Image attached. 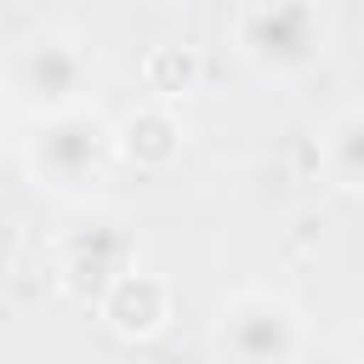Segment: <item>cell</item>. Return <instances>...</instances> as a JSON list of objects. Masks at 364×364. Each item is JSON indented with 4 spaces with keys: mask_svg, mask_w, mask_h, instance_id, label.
I'll return each mask as SVG.
<instances>
[{
    "mask_svg": "<svg viewBox=\"0 0 364 364\" xmlns=\"http://www.w3.org/2000/svg\"><path fill=\"white\" fill-rule=\"evenodd\" d=\"M114 165H119L114 119H108L97 102H80V108L28 119L23 171H28L34 188H46V193H57V199H85L97 182H108Z\"/></svg>",
    "mask_w": 364,
    "mask_h": 364,
    "instance_id": "cell-1",
    "label": "cell"
},
{
    "mask_svg": "<svg viewBox=\"0 0 364 364\" xmlns=\"http://www.w3.org/2000/svg\"><path fill=\"white\" fill-rule=\"evenodd\" d=\"M210 364H301L307 318L284 290L239 284L210 307Z\"/></svg>",
    "mask_w": 364,
    "mask_h": 364,
    "instance_id": "cell-2",
    "label": "cell"
},
{
    "mask_svg": "<svg viewBox=\"0 0 364 364\" xmlns=\"http://www.w3.org/2000/svg\"><path fill=\"white\" fill-rule=\"evenodd\" d=\"M233 40L245 63L267 80H301L330 57L336 23L324 0H245Z\"/></svg>",
    "mask_w": 364,
    "mask_h": 364,
    "instance_id": "cell-3",
    "label": "cell"
},
{
    "mask_svg": "<svg viewBox=\"0 0 364 364\" xmlns=\"http://www.w3.org/2000/svg\"><path fill=\"white\" fill-rule=\"evenodd\" d=\"M91 85H97V63H91L85 40H74L63 28H40V34L11 40V51L0 63V91L28 119L91 102Z\"/></svg>",
    "mask_w": 364,
    "mask_h": 364,
    "instance_id": "cell-4",
    "label": "cell"
},
{
    "mask_svg": "<svg viewBox=\"0 0 364 364\" xmlns=\"http://www.w3.org/2000/svg\"><path fill=\"white\" fill-rule=\"evenodd\" d=\"M97 318L119 336V341H154L171 330L176 318V296H171V279L148 273V267H125L114 273L102 290H97Z\"/></svg>",
    "mask_w": 364,
    "mask_h": 364,
    "instance_id": "cell-5",
    "label": "cell"
},
{
    "mask_svg": "<svg viewBox=\"0 0 364 364\" xmlns=\"http://www.w3.org/2000/svg\"><path fill=\"white\" fill-rule=\"evenodd\" d=\"M114 148L136 171H171L182 159V148H188V125H182V114L171 102L142 97L136 108H125L114 119Z\"/></svg>",
    "mask_w": 364,
    "mask_h": 364,
    "instance_id": "cell-6",
    "label": "cell"
},
{
    "mask_svg": "<svg viewBox=\"0 0 364 364\" xmlns=\"http://www.w3.org/2000/svg\"><path fill=\"white\" fill-rule=\"evenodd\" d=\"M131 262H136V239H131L125 222H91V228H74L63 239V284L80 290V296H91V301Z\"/></svg>",
    "mask_w": 364,
    "mask_h": 364,
    "instance_id": "cell-7",
    "label": "cell"
},
{
    "mask_svg": "<svg viewBox=\"0 0 364 364\" xmlns=\"http://www.w3.org/2000/svg\"><path fill=\"white\" fill-rule=\"evenodd\" d=\"M318 171L336 193L364 199V102H347L341 114H330V125L318 131Z\"/></svg>",
    "mask_w": 364,
    "mask_h": 364,
    "instance_id": "cell-8",
    "label": "cell"
},
{
    "mask_svg": "<svg viewBox=\"0 0 364 364\" xmlns=\"http://www.w3.org/2000/svg\"><path fill=\"white\" fill-rule=\"evenodd\" d=\"M199 74H205V63H199L193 46H154V51L142 57V85H148V97H154V102H171V108L199 85Z\"/></svg>",
    "mask_w": 364,
    "mask_h": 364,
    "instance_id": "cell-9",
    "label": "cell"
},
{
    "mask_svg": "<svg viewBox=\"0 0 364 364\" xmlns=\"http://www.w3.org/2000/svg\"><path fill=\"white\" fill-rule=\"evenodd\" d=\"M11 250H17V222L0 216V262H11Z\"/></svg>",
    "mask_w": 364,
    "mask_h": 364,
    "instance_id": "cell-10",
    "label": "cell"
},
{
    "mask_svg": "<svg viewBox=\"0 0 364 364\" xmlns=\"http://www.w3.org/2000/svg\"><path fill=\"white\" fill-rule=\"evenodd\" d=\"M358 364H364V336H358Z\"/></svg>",
    "mask_w": 364,
    "mask_h": 364,
    "instance_id": "cell-11",
    "label": "cell"
}]
</instances>
